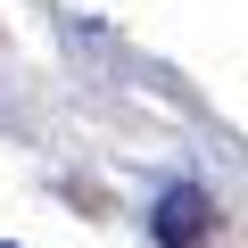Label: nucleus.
<instances>
[{"mask_svg":"<svg viewBox=\"0 0 248 248\" xmlns=\"http://www.w3.org/2000/svg\"><path fill=\"white\" fill-rule=\"evenodd\" d=\"M190 232H207V199H199V190H174L166 215H157V240H166V248H190Z\"/></svg>","mask_w":248,"mask_h":248,"instance_id":"nucleus-1","label":"nucleus"}]
</instances>
